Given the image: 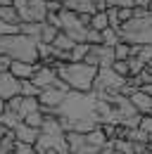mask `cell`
<instances>
[{"instance_id": "6da1fadb", "label": "cell", "mask_w": 152, "mask_h": 154, "mask_svg": "<svg viewBox=\"0 0 152 154\" xmlns=\"http://www.w3.org/2000/svg\"><path fill=\"white\" fill-rule=\"evenodd\" d=\"M50 66L57 69V76L62 78L64 83H69L71 90H81V93H90L93 90V81L97 74V66L88 64V62H62L55 59Z\"/></svg>"}, {"instance_id": "7a4b0ae2", "label": "cell", "mask_w": 152, "mask_h": 154, "mask_svg": "<svg viewBox=\"0 0 152 154\" xmlns=\"http://www.w3.org/2000/svg\"><path fill=\"white\" fill-rule=\"evenodd\" d=\"M36 38L17 33H2L0 36V55H7L12 59H24V62H38V48Z\"/></svg>"}, {"instance_id": "3957f363", "label": "cell", "mask_w": 152, "mask_h": 154, "mask_svg": "<svg viewBox=\"0 0 152 154\" xmlns=\"http://www.w3.org/2000/svg\"><path fill=\"white\" fill-rule=\"evenodd\" d=\"M119 38L133 43V45H145L152 43V12L143 14V17H131L128 21L119 24Z\"/></svg>"}, {"instance_id": "277c9868", "label": "cell", "mask_w": 152, "mask_h": 154, "mask_svg": "<svg viewBox=\"0 0 152 154\" xmlns=\"http://www.w3.org/2000/svg\"><path fill=\"white\" fill-rule=\"evenodd\" d=\"M126 85V76H119L112 66H97V74L93 81L95 93H116Z\"/></svg>"}, {"instance_id": "5b68a950", "label": "cell", "mask_w": 152, "mask_h": 154, "mask_svg": "<svg viewBox=\"0 0 152 154\" xmlns=\"http://www.w3.org/2000/svg\"><path fill=\"white\" fill-rule=\"evenodd\" d=\"M19 21H43L48 14V2L45 0H26L17 7Z\"/></svg>"}, {"instance_id": "8992f818", "label": "cell", "mask_w": 152, "mask_h": 154, "mask_svg": "<svg viewBox=\"0 0 152 154\" xmlns=\"http://www.w3.org/2000/svg\"><path fill=\"white\" fill-rule=\"evenodd\" d=\"M67 93H69V90H59V88H55V85H48V88H40L38 102H40L43 109H57V107L64 102Z\"/></svg>"}, {"instance_id": "52a82bcc", "label": "cell", "mask_w": 152, "mask_h": 154, "mask_svg": "<svg viewBox=\"0 0 152 154\" xmlns=\"http://www.w3.org/2000/svg\"><path fill=\"white\" fill-rule=\"evenodd\" d=\"M14 95H19V78L10 69L0 71V100H10Z\"/></svg>"}, {"instance_id": "ba28073f", "label": "cell", "mask_w": 152, "mask_h": 154, "mask_svg": "<svg viewBox=\"0 0 152 154\" xmlns=\"http://www.w3.org/2000/svg\"><path fill=\"white\" fill-rule=\"evenodd\" d=\"M31 81L36 83L38 88H48V85H55L57 81V69L50 66V64H38L36 74L31 76Z\"/></svg>"}, {"instance_id": "9c48e42d", "label": "cell", "mask_w": 152, "mask_h": 154, "mask_svg": "<svg viewBox=\"0 0 152 154\" xmlns=\"http://www.w3.org/2000/svg\"><path fill=\"white\" fill-rule=\"evenodd\" d=\"M128 100H131V104L140 114H152V95H147L145 90H140V88L131 90V93H128Z\"/></svg>"}, {"instance_id": "30bf717a", "label": "cell", "mask_w": 152, "mask_h": 154, "mask_svg": "<svg viewBox=\"0 0 152 154\" xmlns=\"http://www.w3.org/2000/svg\"><path fill=\"white\" fill-rule=\"evenodd\" d=\"M12 133H14V140H21V142H36L38 140V133H40V128H33V126H29L26 121H19L17 126L12 128Z\"/></svg>"}, {"instance_id": "8fae6325", "label": "cell", "mask_w": 152, "mask_h": 154, "mask_svg": "<svg viewBox=\"0 0 152 154\" xmlns=\"http://www.w3.org/2000/svg\"><path fill=\"white\" fill-rule=\"evenodd\" d=\"M38 69V62H24V59H12L10 64V71L17 78H31Z\"/></svg>"}, {"instance_id": "7c38bea8", "label": "cell", "mask_w": 152, "mask_h": 154, "mask_svg": "<svg viewBox=\"0 0 152 154\" xmlns=\"http://www.w3.org/2000/svg\"><path fill=\"white\" fill-rule=\"evenodd\" d=\"M62 7L71 10L76 14H93L95 10H97V7H95V0H64Z\"/></svg>"}, {"instance_id": "4fadbf2b", "label": "cell", "mask_w": 152, "mask_h": 154, "mask_svg": "<svg viewBox=\"0 0 152 154\" xmlns=\"http://www.w3.org/2000/svg\"><path fill=\"white\" fill-rule=\"evenodd\" d=\"M74 43H76L74 38H69L64 31H59V33L55 36V40H52L50 45H52V50H55V52H69V50L74 48Z\"/></svg>"}, {"instance_id": "5bb4252c", "label": "cell", "mask_w": 152, "mask_h": 154, "mask_svg": "<svg viewBox=\"0 0 152 154\" xmlns=\"http://www.w3.org/2000/svg\"><path fill=\"white\" fill-rule=\"evenodd\" d=\"M36 109H40V102H38V97H24L21 95V100H19V109L17 114L24 119L26 114H31V112H36Z\"/></svg>"}, {"instance_id": "9a60e30c", "label": "cell", "mask_w": 152, "mask_h": 154, "mask_svg": "<svg viewBox=\"0 0 152 154\" xmlns=\"http://www.w3.org/2000/svg\"><path fill=\"white\" fill-rule=\"evenodd\" d=\"M90 29H97V31H102V29H107L109 26V17H107V10H95L93 14H90V24H88Z\"/></svg>"}, {"instance_id": "2e32d148", "label": "cell", "mask_w": 152, "mask_h": 154, "mask_svg": "<svg viewBox=\"0 0 152 154\" xmlns=\"http://www.w3.org/2000/svg\"><path fill=\"white\" fill-rule=\"evenodd\" d=\"M40 29H43V21H19V31L36 40L40 38Z\"/></svg>"}, {"instance_id": "e0dca14e", "label": "cell", "mask_w": 152, "mask_h": 154, "mask_svg": "<svg viewBox=\"0 0 152 154\" xmlns=\"http://www.w3.org/2000/svg\"><path fill=\"white\" fill-rule=\"evenodd\" d=\"M38 93H40V88H38L31 78H19V95H24V97H38Z\"/></svg>"}, {"instance_id": "ac0fdd59", "label": "cell", "mask_w": 152, "mask_h": 154, "mask_svg": "<svg viewBox=\"0 0 152 154\" xmlns=\"http://www.w3.org/2000/svg\"><path fill=\"white\" fill-rule=\"evenodd\" d=\"M0 19L7 21V24H19V12H17V7H14L12 2L0 5Z\"/></svg>"}, {"instance_id": "d6986e66", "label": "cell", "mask_w": 152, "mask_h": 154, "mask_svg": "<svg viewBox=\"0 0 152 154\" xmlns=\"http://www.w3.org/2000/svg\"><path fill=\"white\" fill-rule=\"evenodd\" d=\"M86 52H88V43H86V40L74 43V48L67 52V62H81V59L86 57Z\"/></svg>"}, {"instance_id": "ffe728a7", "label": "cell", "mask_w": 152, "mask_h": 154, "mask_svg": "<svg viewBox=\"0 0 152 154\" xmlns=\"http://www.w3.org/2000/svg\"><path fill=\"white\" fill-rule=\"evenodd\" d=\"M19 121H21V116H19L17 112H12V109H7V107H5L2 112H0V123H2L5 128H10V131H12L14 126H17Z\"/></svg>"}, {"instance_id": "44dd1931", "label": "cell", "mask_w": 152, "mask_h": 154, "mask_svg": "<svg viewBox=\"0 0 152 154\" xmlns=\"http://www.w3.org/2000/svg\"><path fill=\"white\" fill-rule=\"evenodd\" d=\"M59 33V29L57 26H52V24H48V21L43 19V29H40V43H52L55 40V36Z\"/></svg>"}, {"instance_id": "7402d4cb", "label": "cell", "mask_w": 152, "mask_h": 154, "mask_svg": "<svg viewBox=\"0 0 152 154\" xmlns=\"http://www.w3.org/2000/svg\"><path fill=\"white\" fill-rule=\"evenodd\" d=\"M112 50H114V59H126V57H131V43H126V40H119Z\"/></svg>"}, {"instance_id": "603a6c76", "label": "cell", "mask_w": 152, "mask_h": 154, "mask_svg": "<svg viewBox=\"0 0 152 154\" xmlns=\"http://www.w3.org/2000/svg\"><path fill=\"white\" fill-rule=\"evenodd\" d=\"M119 31H116V29H112V26H107V29H102V43H105V45H116V43H119Z\"/></svg>"}, {"instance_id": "cb8c5ba5", "label": "cell", "mask_w": 152, "mask_h": 154, "mask_svg": "<svg viewBox=\"0 0 152 154\" xmlns=\"http://www.w3.org/2000/svg\"><path fill=\"white\" fill-rule=\"evenodd\" d=\"M43 119H45V114H43V109H36V112H31V114H26L21 121H26L29 126H33V128H40L43 126Z\"/></svg>"}, {"instance_id": "d4e9b609", "label": "cell", "mask_w": 152, "mask_h": 154, "mask_svg": "<svg viewBox=\"0 0 152 154\" xmlns=\"http://www.w3.org/2000/svg\"><path fill=\"white\" fill-rule=\"evenodd\" d=\"M17 154H36V147L31 142H21V140H14V147H12Z\"/></svg>"}, {"instance_id": "484cf974", "label": "cell", "mask_w": 152, "mask_h": 154, "mask_svg": "<svg viewBox=\"0 0 152 154\" xmlns=\"http://www.w3.org/2000/svg\"><path fill=\"white\" fill-rule=\"evenodd\" d=\"M112 69L119 74V76H126V78H128V62H126V59H114V62H112Z\"/></svg>"}, {"instance_id": "4316f807", "label": "cell", "mask_w": 152, "mask_h": 154, "mask_svg": "<svg viewBox=\"0 0 152 154\" xmlns=\"http://www.w3.org/2000/svg\"><path fill=\"white\" fill-rule=\"evenodd\" d=\"M86 43H90V45L102 43V31H97V29H90V26H88V31H86Z\"/></svg>"}, {"instance_id": "83f0119b", "label": "cell", "mask_w": 152, "mask_h": 154, "mask_svg": "<svg viewBox=\"0 0 152 154\" xmlns=\"http://www.w3.org/2000/svg\"><path fill=\"white\" fill-rule=\"evenodd\" d=\"M133 17V7H116V19H119V24L121 21H128Z\"/></svg>"}, {"instance_id": "f1b7e54d", "label": "cell", "mask_w": 152, "mask_h": 154, "mask_svg": "<svg viewBox=\"0 0 152 154\" xmlns=\"http://www.w3.org/2000/svg\"><path fill=\"white\" fill-rule=\"evenodd\" d=\"M19 31V24H7V21L0 19V36L2 33H17Z\"/></svg>"}, {"instance_id": "f546056e", "label": "cell", "mask_w": 152, "mask_h": 154, "mask_svg": "<svg viewBox=\"0 0 152 154\" xmlns=\"http://www.w3.org/2000/svg\"><path fill=\"white\" fill-rule=\"evenodd\" d=\"M10 64H12V57L0 55V71H7V69H10Z\"/></svg>"}, {"instance_id": "4dcf8cb0", "label": "cell", "mask_w": 152, "mask_h": 154, "mask_svg": "<svg viewBox=\"0 0 152 154\" xmlns=\"http://www.w3.org/2000/svg\"><path fill=\"white\" fill-rule=\"evenodd\" d=\"M7 131H10V128H5V126H2V123H0V137H2V135L7 133Z\"/></svg>"}, {"instance_id": "1f68e13d", "label": "cell", "mask_w": 152, "mask_h": 154, "mask_svg": "<svg viewBox=\"0 0 152 154\" xmlns=\"http://www.w3.org/2000/svg\"><path fill=\"white\" fill-rule=\"evenodd\" d=\"M5 154H17V152H14V149H10V152H5Z\"/></svg>"}, {"instance_id": "d6a6232c", "label": "cell", "mask_w": 152, "mask_h": 154, "mask_svg": "<svg viewBox=\"0 0 152 154\" xmlns=\"http://www.w3.org/2000/svg\"><path fill=\"white\" fill-rule=\"evenodd\" d=\"M50 2H64V0H50Z\"/></svg>"}, {"instance_id": "836d02e7", "label": "cell", "mask_w": 152, "mask_h": 154, "mask_svg": "<svg viewBox=\"0 0 152 154\" xmlns=\"http://www.w3.org/2000/svg\"><path fill=\"white\" fill-rule=\"evenodd\" d=\"M0 154H5V149H2V147H0Z\"/></svg>"}, {"instance_id": "e575fe53", "label": "cell", "mask_w": 152, "mask_h": 154, "mask_svg": "<svg viewBox=\"0 0 152 154\" xmlns=\"http://www.w3.org/2000/svg\"><path fill=\"white\" fill-rule=\"evenodd\" d=\"M64 154H71V152H64Z\"/></svg>"}, {"instance_id": "d590c367", "label": "cell", "mask_w": 152, "mask_h": 154, "mask_svg": "<svg viewBox=\"0 0 152 154\" xmlns=\"http://www.w3.org/2000/svg\"><path fill=\"white\" fill-rule=\"evenodd\" d=\"M147 154H150V152H147Z\"/></svg>"}, {"instance_id": "8d00e7d4", "label": "cell", "mask_w": 152, "mask_h": 154, "mask_svg": "<svg viewBox=\"0 0 152 154\" xmlns=\"http://www.w3.org/2000/svg\"><path fill=\"white\" fill-rule=\"evenodd\" d=\"M36 154H38V152H36Z\"/></svg>"}]
</instances>
